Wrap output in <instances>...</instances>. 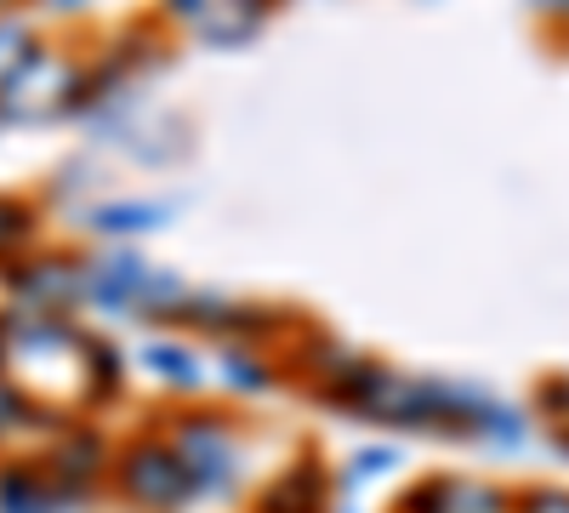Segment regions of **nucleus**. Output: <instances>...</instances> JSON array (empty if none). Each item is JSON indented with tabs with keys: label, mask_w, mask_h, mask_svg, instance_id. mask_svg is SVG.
<instances>
[{
	"label": "nucleus",
	"mask_w": 569,
	"mask_h": 513,
	"mask_svg": "<svg viewBox=\"0 0 569 513\" xmlns=\"http://www.w3.org/2000/svg\"><path fill=\"white\" fill-rule=\"evenodd\" d=\"M200 496H228L246 474V434L222 411H177L160 428Z\"/></svg>",
	"instance_id": "1"
},
{
	"label": "nucleus",
	"mask_w": 569,
	"mask_h": 513,
	"mask_svg": "<svg viewBox=\"0 0 569 513\" xmlns=\"http://www.w3.org/2000/svg\"><path fill=\"white\" fill-rule=\"evenodd\" d=\"M109 485H114L137 513H188V507L200 502L194 480L182 474V462H177V451L166 445V434L126 440V445L114 451Z\"/></svg>",
	"instance_id": "2"
},
{
	"label": "nucleus",
	"mask_w": 569,
	"mask_h": 513,
	"mask_svg": "<svg viewBox=\"0 0 569 513\" xmlns=\"http://www.w3.org/2000/svg\"><path fill=\"white\" fill-rule=\"evenodd\" d=\"M330 507V480L313 456H297L291 468H279L268 491L257 496L251 513H325Z\"/></svg>",
	"instance_id": "3"
},
{
	"label": "nucleus",
	"mask_w": 569,
	"mask_h": 513,
	"mask_svg": "<svg viewBox=\"0 0 569 513\" xmlns=\"http://www.w3.org/2000/svg\"><path fill=\"white\" fill-rule=\"evenodd\" d=\"M98 228L103 235H149V228H160V206H109L98 211Z\"/></svg>",
	"instance_id": "5"
},
{
	"label": "nucleus",
	"mask_w": 569,
	"mask_h": 513,
	"mask_svg": "<svg viewBox=\"0 0 569 513\" xmlns=\"http://www.w3.org/2000/svg\"><path fill=\"white\" fill-rule=\"evenodd\" d=\"M142 365H149V377H160L171 394H182V388H200V354L188 348V343L160 337V343L142 348Z\"/></svg>",
	"instance_id": "4"
}]
</instances>
